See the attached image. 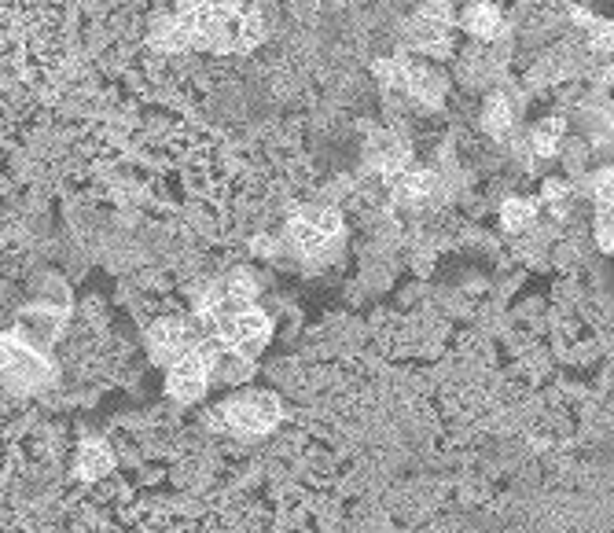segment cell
Listing matches in <instances>:
<instances>
[{
	"label": "cell",
	"mask_w": 614,
	"mask_h": 533,
	"mask_svg": "<svg viewBox=\"0 0 614 533\" xmlns=\"http://www.w3.org/2000/svg\"><path fill=\"white\" fill-rule=\"evenodd\" d=\"M0 372L15 390H37V386H45L52 379V364L34 346H26L23 339L4 335L0 339Z\"/></svg>",
	"instance_id": "cell-1"
},
{
	"label": "cell",
	"mask_w": 614,
	"mask_h": 533,
	"mask_svg": "<svg viewBox=\"0 0 614 533\" xmlns=\"http://www.w3.org/2000/svg\"><path fill=\"white\" fill-rule=\"evenodd\" d=\"M276 420H280V401H276V394H265V390L243 394L225 405V423L239 434L273 431Z\"/></svg>",
	"instance_id": "cell-2"
},
{
	"label": "cell",
	"mask_w": 614,
	"mask_h": 533,
	"mask_svg": "<svg viewBox=\"0 0 614 533\" xmlns=\"http://www.w3.org/2000/svg\"><path fill=\"white\" fill-rule=\"evenodd\" d=\"M339 228H342V221L335 210H328V206H306V210H298V217L291 221V239L298 243V250L320 254L331 239L339 236Z\"/></svg>",
	"instance_id": "cell-3"
},
{
	"label": "cell",
	"mask_w": 614,
	"mask_h": 533,
	"mask_svg": "<svg viewBox=\"0 0 614 533\" xmlns=\"http://www.w3.org/2000/svg\"><path fill=\"white\" fill-rule=\"evenodd\" d=\"M210 368H214V353L206 346H192L184 353L181 361H173L170 368V394L177 401H195V397L206 390V379H210Z\"/></svg>",
	"instance_id": "cell-4"
},
{
	"label": "cell",
	"mask_w": 614,
	"mask_h": 533,
	"mask_svg": "<svg viewBox=\"0 0 614 533\" xmlns=\"http://www.w3.org/2000/svg\"><path fill=\"white\" fill-rule=\"evenodd\" d=\"M265 335H269V320L258 313V309H239V313H228V317L217 320V339L232 346V350H254L262 346Z\"/></svg>",
	"instance_id": "cell-5"
},
{
	"label": "cell",
	"mask_w": 614,
	"mask_h": 533,
	"mask_svg": "<svg viewBox=\"0 0 614 533\" xmlns=\"http://www.w3.org/2000/svg\"><path fill=\"white\" fill-rule=\"evenodd\" d=\"M151 350L159 361H181L184 353L192 350V331L184 320H159L151 328Z\"/></svg>",
	"instance_id": "cell-6"
},
{
	"label": "cell",
	"mask_w": 614,
	"mask_h": 533,
	"mask_svg": "<svg viewBox=\"0 0 614 533\" xmlns=\"http://www.w3.org/2000/svg\"><path fill=\"white\" fill-rule=\"evenodd\" d=\"M114 467V456H111V449L103 442H85L81 445V453H78V475L81 478H103L107 471Z\"/></svg>",
	"instance_id": "cell-7"
},
{
	"label": "cell",
	"mask_w": 614,
	"mask_h": 533,
	"mask_svg": "<svg viewBox=\"0 0 614 533\" xmlns=\"http://www.w3.org/2000/svg\"><path fill=\"white\" fill-rule=\"evenodd\" d=\"M372 162H376L383 173H398V170H405L409 151H405L401 140H394L390 133H383V137H376V144H372Z\"/></svg>",
	"instance_id": "cell-8"
},
{
	"label": "cell",
	"mask_w": 614,
	"mask_h": 533,
	"mask_svg": "<svg viewBox=\"0 0 614 533\" xmlns=\"http://www.w3.org/2000/svg\"><path fill=\"white\" fill-rule=\"evenodd\" d=\"M405 85H409L423 103H442L445 81L427 67H405Z\"/></svg>",
	"instance_id": "cell-9"
},
{
	"label": "cell",
	"mask_w": 614,
	"mask_h": 533,
	"mask_svg": "<svg viewBox=\"0 0 614 533\" xmlns=\"http://www.w3.org/2000/svg\"><path fill=\"white\" fill-rule=\"evenodd\" d=\"M434 188H438V181H434V173L427 170H416V173H405L398 184V195L405 199V203H423V199H431Z\"/></svg>",
	"instance_id": "cell-10"
},
{
	"label": "cell",
	"mask_w": 614,
	"mask_h": 533,
	"mask_svg": "<svg viewBox=\"0 0 614 533\" xmlns=\"http://www.w3.org/2000/svg\"><path fill=\"white\" fill-rule=\"evenodd\" d=\"M409 41L416 48H427V52H442L445 48V26L442 23H434V19H416V23L409 26Z\"/></svg>",
	"instance_id": "cell-11"
},
{
	"label": "cell",
	"mask_w": 614,
	"mask_h": 533,
	"mask_svg": "<svg viewBox=\"0 0 614 533\" xmlns=\"http://www.w3.org/2000/svg\"><path fill=\"white\" fill-rule=\"evenodd\" d=\"M467 30L475 37H493L501 30V12L497 8H489V4H478L467 12Z\"/></svg>",
	"instance_id": "cell-12"
},
{
	"label": "cell",
	"mask_w": 614,
	"mask_h": 533,
	"mask_svg": "<svg viewBox=\"0 0 614 533\" xmlns=\"http://www.w3.org/2000/svg\"><path fill=\"white\" fill-rule=\"evenodd\" d=\"M559 137H563V122H556V118H548V122H541L534 129V151L541 155V159H548V155H556L559 148Z\"/></svg>",
	"instance_id": "cell-13"
},
{
	"label": "cell",
	"mask_w": 614,
	"mask_h": 533,
	"mask_svg": "<svg viewBox=\"0 0 614 533\" xmlns=\"http://www.w3.org/2000/svg\"><path fill=\"white\" fill-rule=\"evenodd\" d=\"M534 203L530 199H508L504 203V210H501V221H504V228H512V232H519V228H526L530 221H534Z\"/></svg>",
	"instance_id": "cell-14"
},
{
	"label": "cell",
	"mask_w": 614,
	"mask_h": 533,
	"mask_svg": "<svg viewBox=\"0 0 614 533\" xmlns=\"http://www.w3.org/2000/svg\"><path fill=\"white\" fill-rule=\"evenodd\" d=\"M482 122H486V129L489 133H497V137L508 133V125H512V103L504 100V96H493V100L486 103V118H482Z\"/></svg>",
	"instance_id": "cell-15"
},
{
	"label": "cell",
	"mask_w": 614,
	"mask_h": 533,
	"mask_svg": "<svg viewBox=\"0 0 614 533\" xmlns=\"http://www.w3.org/2000/svg\"><path fill=\"white\" fill-rule=\"evenodd\" d=\"M592 192L600 199V206H614V170H603L592 184Z\"/></svg>",
	"instance_id": "cell-16"
},
{
	"label": "cell",
	"mask_w": 614,
	"mask_h": 533,
	"mask_svg": "<svg viewBox=\"0 0 614 533\" xmlns=\"http://www.w3.org/2000/svg\"><path fill=\"white\" fill-rule=\"evenodd\" d=\"M592 48H614V26H596L592 30Z\"/></svg>",
	"instance_id": "cell-17"
},
{
	"label": "cell",
	"mask_w": 614,
	"mask_h": 533,
	"mask_svg": "<svg viewBox=\"0 0 614 533\" xmlns=\"http://www.w3.org/2000/svg\"><path fill=\"white\" fill-rule=\"evenodd\" d=\"M545 195L556 203V199H567V184H559V181H548L545 184Z\"/></svg>",
	"instance_id": "cell-18"
}]
</instances>
